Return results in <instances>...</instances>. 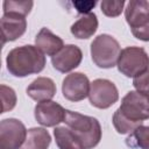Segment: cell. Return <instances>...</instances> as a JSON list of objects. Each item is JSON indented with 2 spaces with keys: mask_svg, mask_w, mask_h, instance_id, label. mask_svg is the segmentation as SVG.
Instances as JSON below:
<instances>
[{
  "mask_svg": "<svg viewBox=\"0 0 149 149\" xmlns=\"http://www.w3.org/2000/svg\"><path fill=\"white\" fill-rule=\"evenodd\" d=\"M149 119V98L129 91L121 100L120 107L113 114V126L119 134H132L144 120Z\"/></svg>",
  "mask_w": 149,
  "mask_h": 149,
  "instance_id": "1",
  "label": "cell"
},
{
  "mask_svg": "<svg viewBox=\"0 0 149 149\" xmlns=\"http://www.w3.org/2000/svg\"><path fill=\"white\" fill-rule=\"evenodd\" d=\"M8 72L17 78L40 73L45 66V56L36 45H21L12 49L6 57Z\"/></svg>",
  "mask_w": 149,
  "mask_h": 149,
  "instance_id": "2",
  "label": "cell"
},
{
  "mask_svg": "<svg viewBox=\"0 0 149 149\" xmlns=\"http://www.w3.org/2000/svg\"><path fill=\"white\" fill-rule=\"evenodd\" d=\"M64 122L80 141L84 149H93L99 144L102 130L95 118L66 109Z\"/></svg>",
  "mask_w": 149,
  "mask_h": 149,
  "instance_id": "3",
  "label": "cell"
},
{
  "mask_svg": "<svg viewBox=\"0 0 149 149\" xmlns=\"http://www.w3.org/2000/svg\"><path fill=\"white\" fill-rule=\"evenodd\" d=\"M121 52L119 42L108 34L98 35L91 43V57L93 63L101 69H111L118 64Z\"/></svg>",
  "mask_w": 149,
  "mask_h": 149,
  "instance_id": "4",
  "label": "cell"
},
{
  "mask_svg": "<svg viewBox=\"0 0 149 149\" xmlns=\"http://www.w3.org/2000/svg\"><path fill=\"white\" fill-rule=\"evenodd\" d=\"M118 70L128 78H135L149 70V56L141 47H127L121 50Z\"/></svg>",
  "mask_w": 149,
  "mask_h": 149,
  "instance_id": "5",
  "label": "cell"
},
{
  "mask_svg": "<svg viewBox=\"0 0 149 149\" xmlns=\"http://www.w3.org/2000/svg\"><path fill=\"white\" fill-rule=\"evenodd\" d=\"M88 100L92 106L106 109L119 100V91L115 84L108 79H94L90 86Z\"/></svg>",
  "mask_w": 149,
  "mask_h": 149,
  "instance_id": "6",
  "label": "cell"
},
{
  "mask_svg": "<svg viewBox=\"0 0 149 149\" xmlns=\"http://www.w3.org/2000/svg\"><path fill=\"white\" fill-rule=\"evenodd\" d=\"M26 126L17 119L8 118L0 122V149H20L27 136Z\"/></svg>",
  "mask_w": 149,
  "mask_h": 149,
  "instance_id": "7",
  "label": "cell"
},
{
  "mask_svg": "<svg viewBox=\"0 0 149 149\" xmlns=\"http://www.w3.org/2000/svg\"><path fill=\"white\" fill-rule=\"evenodd\" d=\"M91 83L86 74L81 72H72L63 79L62 92L69 101H80L88 97Z\"/></svg>",
  "mask_w": 149,
  "mask_h": 149,
  "instance_id": "8",
  "label": "cell"
},
{
  "mask_svg": "<svg viewBox=\"0 0 149 149\" xmlns=\"http://www.w3.org/2000/svg\"><path fill=\"white\" fill-rule=\"evenodd\" d=\"M65 113L66 109L52 100L38 102L34 109L36 121L44 127H56L64 122Z\"/></svg>",
  "mask_w": 149,
  "mask_h": 149,
  "instance_id": "9",
  "label": "cell"
},
{
  "mask_svg": "<svg viewBox=\"0 0 149 149\" xmlns=\"http://www.w3.org/2000/svg\"><path fill=\"white\" fill-rule=\"evenodd\" d=\"M83 59V52L74 44H66L61 51L51 57V64L55 70L62 73L70 72L78 68Z\"/></svg>",
  "mask_w": 149,
  "mask_h": 149,
  "instance_id": "10",
  "label": "cell"
},
{
  "mask_svg": "<svg viewBox=\"0 0 149 149\" xmlns=\"http://www.w3.org/2000/svg\"><path fill=\"white\" fill-rule=\"evenodd\" d=\"M2 44L21 37L27 29L26 16L14 13H5L0 20Z\"/></svg>",
  "mask_w": 149,
  "mask_h": 149,
  "instance_id": "11",
  "label": "cell"
},
{
  "mask_svg": "<svg viewBox=\"0 0 149 149\" xmlns=\"http://www.w3.org/2000/svg\"><path fill=\"white\" fill-rule=\"evenodd\" d=\"M125 17L130 30L149 24V2L146 0L129 1L125 9Z\"/></svg>",
  "mask_w": 149,
  "mask_h": 149,
  "instance_id": "12",
  "label": "cell"
},
{
  "mask_svg": "<svg viewBox=\"0 0 149 149\" xmlns=\"http://www.w3.org/2000/svg\"><path fill=\"white\" fill-rule=\"evenodd\" d=\"M26 92L28 97L37 102L48 101L56 94V84L51 78L38 77L28 85Z\"/></svg>",
  "mask_w": 149,
  "mask_h": 149,
  "instance_id": "13",
  "label": "cell"
},
{
  "mask_svg": "<svg viewBox=\"0 0 149 149\" xmlns=\"http://www.w3.org/2000/svg\"><path fill=\"white\" fill-rule=\"evenodd\" d=\"M35 45L47 56H55L64 47L63 40L55 35L50 29L42 28L35 37Z\"/></svg>",
  "mask_w": 149,
  "mask_h": 149,
  "instance_id": "14",
  "label": "cell"
},
{
  "mask_svg": "<svg viewBox=\"0 0 149 149\" xmlns=\"http://www.w3.org/2000/svg\"><path fill=\"white\" fill-rule=\"evenodd\" d=\"M98 29V19L94 13H88L80 16L70 28L71 34L79 40L90 38Z\"/></svg>",
  "mask_w": 149,
  "mask_h": 149,
  "instance_id": "15",
  "label": "cell"
},
{
  "mask_svg": "<svg viewBox=\"0 0 149 149\" xmlns=\"http://www.w3.org/2000/svg\"><path fill=\"white\" fill-rule=\"evenodd\" d=\"M51 143L49 132L41 127L28 129L26 140L20 149H48Z\"/></svg>",
  "mask_w": 149,
  "mask_h": 149,
  "instance_id": "16",
  "label": "cell"
},
{
  "mask_svg": "<svg viewBox=\"0 0 149 149\" xmlns=\"http://www.w3.org/2000/svg\"><path fill=\"white\" fill-rule=\"evenodd\" d=\"M54 136L59 149H84L80 141L66 126H57L54 129Z\"/></svg>",
  "mask_w": 149,
  "mask_h": 149,
  "instance_id": "17",
  "label": "cell"
},
{
  "mask_svg": "<svg viewBox=\"0 0 149 149\" xmlns=\"http://www.w3.org/2000/svg\"><path fill=\"white\" fill-rule=\"evenodd\" d=\"M126 142L129 147L140 148V149H149V126H140L137 127L127 139Z\"/></svg>",
  "mask_w": 149,
  "mask_h": 149,
  "instance_id": "18",
  "label": "cell"
},
{
  "mask_svg": "<svg viewBox=\"0 0 149 149\" xmlns=\"http://www.w3.org/2000/svg\"><path fill=\"white\" fill-rule=\"evenodd\" d=\"M34 6L33 1H19V0H5L2 2V10L5 13H14L20 15H28Z\"/></svg>",
  "mask_w": 149,
  "mask_h": 149,
  "instance_id": "19",
  "label": "cell"
},
{
  "mask_svg": "<svg viewBox=\"0 0 149 149\" xmlns=\"http://www.w3.org/2000/svg\"><path fill=\"white\" fill-rule=\"evenodd\" d=\"M125 3V0H102L100 2V8L106 16L115 17L122 13Z\"/></svg>",
  "mask_w": 149,
  "mask_h": 149,
  "instance_id": "20",
  "label": "cell"
},
{
  "mask_svg": "<svg viewBox=\"0 0 149 149\" xmlns=\"http://www.w3.org/2000/svg\"><path fill=\"white\" fill-rule=\"evenodd\" d=\"M0 88H1V100H2V112L1 113L12 111L16 105L15 91L12 87L6 86L3 84L0 86Z\"/></svg>",
  "mask_w": 149,
  "mask_h": 149,
  "instance_id": "21",
  "label": "cell"
},
{
  "mask_svg": "<svg viewBox=\"0 0 149 149\" xmlns=\"http://www.w3.org/2000/svg\"><path fill=\"white\" fill-rule=\"evenodd\" d=\"M133 85H134L136 92L149 98V70L146 71L144 73L135 77L133 80Z\"/></svg>",
  "mask_w": 149,
  "mask_h": 149,
  "instance_id": "22",
  "label": "cell"
},
{
  "mask_svg": "<svg viewBox=\"0 0 149 149\" xmlns=\"http://www.w3.org/2000/svg\"><path fill=\"white\" fill-rule=\"evenodd\" d=\"M72 5H73V7L76 8V10L78 13L85 15V14L91 13V9H93L95 7L97 1H91V0L83 1V0H78V1H73Z\"/></svg>",
  "mask_w": 149,
  "mask_h": 149,
  "instance_id": "23",
  "label": "cell"
},
{
  "mask_svg": "<svg viewBox=\"0 0 149 149\" xmlns=\"http://www.w3.org/2000/svg\"><path fill=\"white\" fill-rule=\"evenodd\" d=\"M132 34L137 38V40H141V41H144V42H149V24L140 28V29H135V30H132Z\"/></svg>",
  "mask_w": 149,
  "mask_h": 149,
  "instance_id": "24",
  "label": "cell"
}]
</instances>
